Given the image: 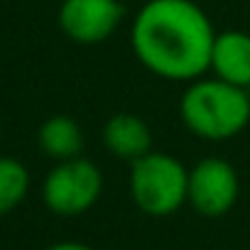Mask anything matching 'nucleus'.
I'll use <instances>...</instances> for the list:
<instances>
[{
    "instance_id": "nucleus-1",
    "label": "nucleus",
    "mask_w": 250,
    "mask_h": 250,
    "mask_svg": "<svg viewBox=\"0 0 250 250\" xmlns=\"http://www.w3.org/2000/svg\"><path fill=\"white\" fill-rule=\"evenodd\" d=\"M216 30L194 0H147L130 27L138 62L167 81H194L208 71Z\"/></svg>"
},
{
    "instance_id": "nucleus-2",
    "label": "nucleus",
    "mask_w": 250,
    "mask_h": 250,
    "mask_svg": "<svg viewBox=\"0 0 250 250\" xmlns=\"http://www.w3.org/2000/svg\"><path fill=\"white\" fill-rule=\"evenodd\" d=\"M187 130L208 143H223L243 133L250 123V96L223 79H194L179 101Z\"/></svg>"
},
{
    "instance_id": "nucleus-3",
    "label": "nucleus",
    "mask_w": 250,
    "mask_h": 250,
    "mask_svg": "<svg viewBox=\"0 0 250 250\" xmlns=\"http://www.w3.org/2000/svg\"><path fill=\"white\" fill-rule=\"evenodd\" d=\"M133 204L155 218L177 213L187 204L189 169L169 152L150 150L140 160L130 162L128 177Z\"/></svg>"
},
{
    "instance_id": "nucleus-4",
    "label": "nucleus",
    "mask_w": 250,
    "mask_h": 250,
    "mask_svg": "<svg viewBox=\"0 0 250 250\" xmlns=\"http://www.w3.org/2000/svg\"><path fill=\"white\" fill-rule=\"evenodd\" d=\"M103 191V174L96 162L71 157L57 162L42 184L44 206L57 216H81L96 206Z\"/></svg>"
},
{
    "instance_id": "nucleus-5",
    "label": "nucleus",
    "mask_w": 250,
    "mask_h": 250,
    "mask_svg": "<svg viewBox=\"0 0 250 250\" xmlns=\"http://www.w3.org/2000/svg\"><path fill=\"white\" fill-rule=\"evenodd\" d=\"M240 194V179L230 162L221 157H204L189 169L187 204L206 218L226 216Z\"/></svg>"
},
{
    "instance_id": "nucleus-6",
    "label": "nucleus",
    "mask_w": 250,
    "mask_h": 250,
    "mask_svg": "<svg viewBox=\"0 0 250 250\" xmlns=\"http://www.w3.org/2000/svg\"><path fill=\"white\" fill-rule=\"evenodd\" d=\"M125 8L120 0H62L59 27L76 44H101L123 22Z\"/></svg>"
},
{
    "instance_id": "nucleus-7",
    "label": "nucleus",
    "mask_w": 250,
    "mask_h": 250,
    "mask_svg": "<svg viewBox=\"0 0 250 250\" xmlns=\"http://www.w3.org/2000/svg\"><path fill=\"white\" fill-rule=\"evenodd\" d=\"M101 140L103 147L123 162H135L152 150V130L147 120L138 113L110 115L103 125Z\"/></svg>"
},
{
    "instance_id": "nucleus-8",
    "label": "nucleus",
    "mask_w": 250,
    "mask_h": 250,
    "mask_svg": "<svg viewBox=\"0 0 250 250\" xmlns=\"http://www.w3.org/2000/svg\"><path fill=\"white\" fill-rule=\"evenodd\" d=\"M208 71H213L216 79L248 88L250 86V35L243 30L216 32Z\"/></svg>"
},
{
    "instance_id": "nucleus-9",
    "label": "nucleus",
    "mask_w": 250,
    "mask_h": 250,
    "mask_svg": "<svg viewBox=\"0 0 250 250\" xmlns=\"http://www.w3.org/2000/svg\"><path fill=\"white\" fill-rule=\"evenodd\" d=\"M37 143H40V150L47 157H52L54 162H62V160H71V157L81 155L83 133H81V125L74 118L52 115L40 125Z\"/></svg>"
},
{
    "instance_id": "nucleus-10",
    "label": "nucleus",
    "mask_w": 250,
    "mask_h": 250,
    "mask_svg": "<svg viewBox=\"0 0 250 250\" xmlns=\"http://www.w3.org/2000/svg\"><path fill=\"white\" fill-rule=\"evenodd\" d=\"M30 191V172L15 157H0V216L15 211Z\"/></svg>"
},
{
    "instance_id": "nucleus-11",
    "label": "nucleus",
    "mask_w": 250,
    "mask_h": 250,
    "mask_svg": "<svg viewBox=\"0 0 250 250\" xmlns=\"http://www.w3.org/2000/svg\"><path fill=\"white\" fill-rule=\"evenodd\" d=\"M47 250H96V248H91L86 243H79V240H62V243L49 245Z\"/></svg>"
}]
</instances>
